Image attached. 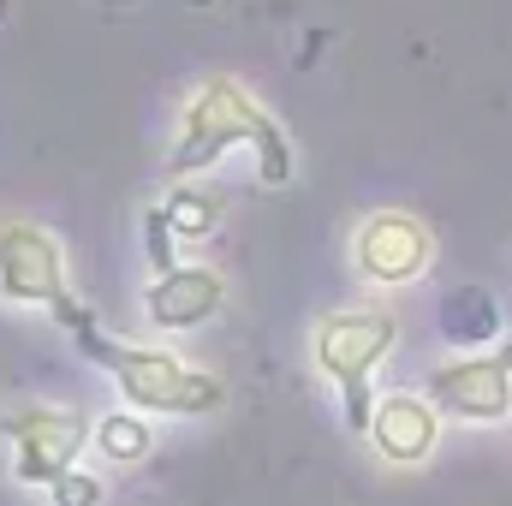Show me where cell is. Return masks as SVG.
<instances>
[{"label": "cell", "instance_id": "obj_8", "mask_svg": "<svg viewBox=\"0 0 512 506\" xmlns=\"http://www.w3.org/2000/svg\"><path fill=\"white\" fill-rule=\"evenodd\" d=\"M364 435L376 441V453L393 465H423L441 441V411L423 399V393H382L370 405V423Z\"/></svg>", "mask_w": 512, "mask_h": 506}, {"label": "cell", "instance_id": "obj_11", "mask_svg": "<svg viewBox=\"0 0 512 506\" xmlns=\"http://www.w3.org/2000/svg\"><path fill=\"white\" fill-rule=\"evenodd\" d=\"M161 215H167L173 239H209V233L221 227V197H215L209 185H197V179H179V185L161 197Z\"/></svg>", "mask_w": 512, "mask_h": 506}, {"label": "cell", "instance_id": "obj_14", "mask_svg": "<svg viewBox=\"0 0 512 506\" xmlns=\"http://www.w3.org/2000/svg\"><path fill=\"white\" fill-rule=\"evenodd\" d=\"M143 245H149L155 274H167V268H173V227H167L161 203H149V209H143Z\"/></svg>", "mask_w": 512, "mask_h": 506}, {"label": "cell", "instance_id": "obj_9", "mask_svg": "<svg viewBox=\"0 0 512 506\" xmlns=\"http://www.w3.org/2000/svg\"><path fill=\"white\" fill-rule=\"evenodd\" d=\"M227 304V286L215 268H197V262H173L167 274H155V286L143 292V310L155 328L167 334H185V328H203L215 310Z\"/></svg>", "mask_w": 512, "mask_h": 506}, {"label": "cell", "instance_id": "obj_13", "mask_svg": "<svg viewBox=\"0 0 512 506\" xmlns=\"http://www.w3.org/2000/svg\"><path fill=\"white\" fill-rule=\"evenodd\" d=\"M48 495H54V506H102V483L72 465V471H60V477L48 483Z\"/></svg>", "mask_w": 512, "mask_h": 506}, {"label": "cell", "instance_id": "obj_4", "mask_svg": "<svg viewBox=\"0 0 512 506\" xmlns=\"http://www.w3.org/2000/svg\"><path fill=\"white\" fill-rule=\"evenodd\" d=\"M0 298L6 304H42L66 334L90 328L96 310L72 292L66 280V251L54 233H42L36 221H6L0 227Z\"/></svg>", "mask_w": 512, "mask_h": 506}, {"label": "cell", "instance_id": "obj_6", "mask_svg": "<svg viewBox=\"0 0 512 506\" xmlns=\"http://www.w3.org/2000/svg\"><path fill=\"white\" fill-rule=\"evenodd\" d=\"M423 399H429L435 411L459 417V423H501V417L512 411V340L495 346V352L477 346L471 358L429 370Z\"/></svg>", "mask_w": 512, "mask_h": 506}, {"label": "cell", "instance_id": "obj_5", "mask_svg": "<svg viewBox=\"0 0 512 506\" xmlns=\"http://www.w3.org/2000/svg\"><path fill=\"white\" fill-rule=\"evenodd\" d=\"M6 441H12L18 483L48 489L60 471L78 465V453L90 441V423L72 405H18V411H6Z\"/></svg>", "mask_w": 512, "mask_h": 506}, {"label": "cell", "instance_id": "obj_10", "mask_svg": "<svg viewBox=\"0 0 512 506\" xmlns=\"http://www.w3.org/2000/svg\"><path fill=\"white\" fill-rule=\"evenodd\" d=\"M495 334H501V304H495V292H483V286L447 292V304H441V340H447V346L477 352V346H489Z\"/></svg>", "mask_w": 512, "mask_h": 506}, {"label": "cell", "instance_id": "obj_7", "mask_svg": "<svg viewBox=\"0 0 512 506\" xmlns=\"http://www.w3.org/2000/svg\"><path fill=\"white\" fill-rule=\"evenodd\" d=\"M352 262L370 286H417L435 262V239L417 215L405 209H376L352 233Z\"/></svg>", "mask_w": 512, "mask_h": 506}, {"label": "cell", "instance_id": "obj_12", "mask_svg": "<svg viewBox=\"0 0 512 506\" xmlns=\"http://www.w3.org/2000/svg\"><path fill=\"white\" fill-rule=\"evenodd\" d=\"M149 423L137 417V411H114V417H102V429H96V447L114 459V465H137V459H149Z\"/></svg>", "mask_w": 512, "mask_h": 506}, {"label": "cell", "instance_id": "obj_2", "mask_svg": "<svg viewBox=\"0 0 512 506\" xmlns=\"http://www.w3.org/2000/svg\"><path fill=\"white\" fill-rule=\"evenodd\" d=\"M72 340H78V352H84L102 376H114V387L126 393L131 411L203 417V411H221V399H227V387L209 376V370L185 364V358L167 352V346H131V340H120V334H102L96 322L78 328Z\"/></svg>", "mask_w": 512, "mask_h": 506}, {"label": "cell", "instance_id": "obj_3", "mask_svg": "<svg viewBox=\"0 0 512 506\" xmlns=\"http://www.w3.org/2000/svg\"><path fill=\"white\" fill-rule=\"evenodd\" d=\"M399 346V322L387 310H328L316 322V370L340 387V405H346V423L364 429L370 423V405H376V370L387 364V352Z\"/></svg>", "mask_w": 512, "mask_h": 506}, {"label": "cell", "instance_id": "obj_1", "mask_svg": "<svg viewBox=\"0 0 512 506\" xmlns=\"http://www.w3.org/2000/svg\"><path fill=\"white\" fill-rule=\"evenodd\" d=\"M251 149L262 185H286L298 173V155H292V137L274 126V114L256 102L239 78H209L191 102H185V120L173 137V155H167V173L173 179H197L209 173L227 149Z\"/></svg>", "mask_w": 512, "mask_h": 506}]
</instances>
